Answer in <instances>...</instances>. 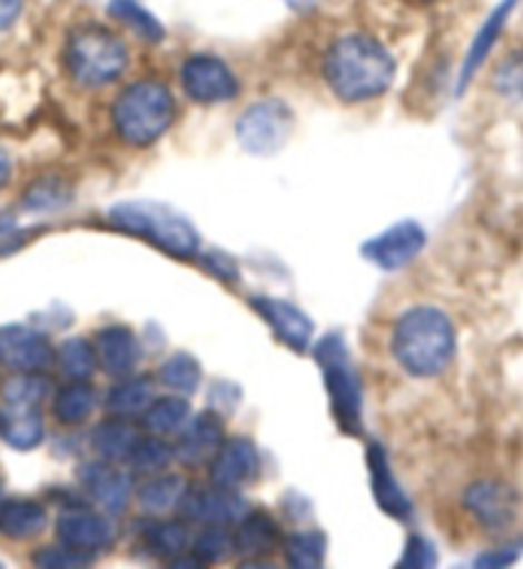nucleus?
<instances>
[{"label": "nucleus", "mask_w": 523, "mask_h": 569, "mask_svg": "<svg viewBox=\"0 0 523 569\" xmlns=\"http://www.w3.org/2000/svg\"><path fill=\"white\" fill-rule=\"evenodd\" d=\"M391 351L411 378H438L457 355V329L438 306H413L393 326Z\"/></svg>", "instance_id": "f257e3e1"}, {"label": "nucleus", "mask_w": 523, "mask_h": 569, "mask_svg": "<svg viewBox=\"0 0 523 569\" xmlns=\"http://www.w3.org/2000/svg\"><path fill=\"white\" fill-rule=\"evenodd\" d=\"M328 88L344 103H365L391 90L395 60L377 39L367 33H349L336 39L324 57Z\"/></svg>", "instance_id": "f03ea898"}, {"label": "nucleus", "mask_w": 523, "mask_h": 569, "mask_svg": "<svg viewBox=\"0 0 523 569\" xmlns=\"http://www.w3.org/2000/svg\"><path fill=\"white\" fill-rule=\"evenodd\" d=\"M114 229L139 237L175 259H193L200 252V233L188 216L157 200H121L108 208Z\"/></svg>", "instance_id": "7ed1b4c3"}, {"label": "nucleus", "mask_w": 523, "mask_h": 569, "mask_svg": "<svg viewBox=\"0 0 523 569\" xmlns=\"http://www.w3.org/2000/svg\"><path fill=\"white\" fill-rule=\"evenodd\" d=\"M114 129L129 147H151L175 121V98L165 82L139 80L114 103Z\"/></svg>", "instance_id": "20e7f679"}, {"label": "nucleus", "mask_w": 523, "mask_h": 569, "mask_svg": "<svg viewBox=\"0 0 523 569\" xmlns=\"http://www.w3.org/2000/svg\"><path fill=\"white\" fill-rule=\"evenodd\" d=\"M65 64L75 86L96 90L121 78L129 67V49L111 29L86 23L67 39Z\"/></svg>", "instance_id": "39448f33"}, {"label": "nucleus", "mask_w": 523, "mask_h": 569, "mask_svg": "<svg viewBox=\"0 0 523 569\" xmlns=\"http://www.w3.org/2000/svg\"><path fill=\"white\" fill-rule=\"evenodd\" d=\"M316 365L324 378L328 403L336 426L349 437L362 433V380L352 362L349 347L342 333H326L314 347Z\"/></svg>", "instance_id": "423d86ee"}, {"label": "nucleus", "mask_w": 523, "mask_h": 569, "mask_svg": "<svg viewBox=\"0 0 523 569\" xmlns=\"http://www.w3.org/2000/svg\"><path fill=\"white\" fill-rule=\"evenodd\" d=\"M293 133V113L283 100L267 98L249 106L236 121V139L244 152L269 157L288 144Z\"/></svg>", "instance_id": "0eeeda50"}, {"label": "nucleus", "mask_w": 523, "mask_h": 569, "mask_svg": "<svg viewBox=\"0 0 523 569\" xmlns=\"http://www.w3.org/2000/svg\"><path fill=\"white\" fill-rule=\"evenodd\" d=\"M177 516L188 523L224 526L231 529L249 513V503L239 490L218 488V485H188L177 503Z\"/></svg>", "instance_id": "6e6552de"}, {"label": "nucleus", "mask_w": 523, "mask_h": 569, "mask_svg": "<svg viewBox=\"0 0 523 569\" xmlns=\"http://www.w3.org/2000/svg\"><path fill=\"white\" fill-rule=\"evenodd\" d=\"M426 244L428 233L424 226L413 219H406L387 226L385 231L377 233V237L367 239L359 252L369 264H375L377 270L398 272L403 267H408L413 259H418Z\"/></svg>", "instance_id": "1a4fd4ad"}, {"label": "nucleus", "mask_w": 523, "mask_h": 569, "mask_svg": "<svg viewBox=\"0 0 523 569\" xmlns=\"http://www.w3.org/2000/svg\"><path fill=\"white\" fill-rule=\"evenodd\" d=\"M180 86L185 96L200 106L229 103L239 96V80L231 67L214 54H193L180 67Z\"/></svg>", "instance_id": "9d476101"}, {"label": "nucleus", "mask_w": 523, "mask_h": 569, "mask_svg": "<svg viewBox=\"0 0 523 569\" xmlns=\"http://www.w3.org/2000/svg\"><path fill=\"white\" fill-rule=\"evenodd\" d=\"M465 508L485 531L503 533L516 523L521 498L509 482L477 480L465 490Z\"/></svg>", "instance_id": "9b49d317"}, {"label": "nucleus", "mask_w": 523, "mask_h": 569, "mask_svg": "<svg viewBox=\"0 0 523 569\" xmlns=\"http://www.w3.org/2000/svg\"><path fill=\"white\" fill-rule=\"evenodd\" d=\"M57 351L47 333L27 323L0 326V365L13 372H47L55 365Z\"/></svg>", "instance_id": "f8f14e48"}, {"label": "nucleus", "mask_w": 523, "mask_h": 569, "mask_svg": "<svg viewBox=\"0 0 523 569\" xmlns=\"http://www.w3.org/2000/svg\"><path fill=\"white\" fill-rule=\"evenodd\" d=\"M208 475L210 482L229 490H241L257 482V477L262 475V455L257 443L249 437L226 439L214 462L208 465Z\"/></svg>", "instance_id": "ddd939ff"}, {"label": "nucleus", "mask_w": 523, "mask_h": 569, "mask_svg": "<svg viewBox=\"0 0 523 569\" xmlns=\"http://www.w3.org/2000/svg\"><path fill=\"white\" fill-rule=\"evenodd\" d=\"M249 303L259 313V318H265L275 337L280 339L285 347L293 349L295 355H303V351H308L310 345H314L316 326L303 308L293 306L290 300L269 296H257L251 298Z\"/></svg>", "instance_id": "4468645a"}, {"label": "nucleus", "mask_w": 523, "mask_h": 569, "mask_svg": "<svg viewBox=\"0 0 523 569\" xmlns=\"http://www.w3.org/2000/svg\"><path fill=\"white\" fill-rule=\"evenodd\" d=\"M226 441L224 421L216 411L190 416V421L180 429L175 443V459L188 470H200L214 462V457Z\"/></svg>", "instance_id": "2eb2a0df"}, {"label": "nucleus", "mask_w": 523, "mask_h": 569, "mask_svg": "<svg viewBox=\"0 0 523 569\" xmlns=\"http://www.w3.org/2000/svg\"><path fill=\"white\" fill-rule=\"evenodd\" d=\"M57 541L96 559L114 547V526L88 508H70L57 518Z\"/></svg>", "instance_id": "dca6fc26"}, {"label": "nucleus", "mask_w": 523, "mask_h": 569, "mask_svg": "<svg viewBox=\"0 0 523 569\" xmlns=\"http://www.w3.org/2000/svg\"><path fill=\"white\" fill-rule=\"evenodd\" d=\"M80 482L86 485L88 496L106 510L108 516H124L134 498L131 475L118 470L116 462L96 459L80 467Z\"/></svg>", "instance_id": "f3484780"}, {"label": "nucleus", "mask_w": 523, "mask_h": 569, "mask_svg": "<svg viewBox=\"0 0 523 569\" xmlns=\"http://www.w3.org/2000/svg\"><path fill=\"white\" fill-rule=\"evenodd\" d=\"M367 470L369 482H373V496L377 508L393 518V521H411L413 506L401 488L398 477H395L391 459H387V449L383 443L373 441L367 447Z\"/></svg>", "instance_id": "a211bd4d"}, {"label": "nucleus", "mask_w": 523, "mask_h": 569, "mask_svg": "<svg viewBox=\"0 0 523 569\" xmlns=\"http://www.w3.org/2000/svg\"><path fill=\"white\" fill-rule=\"evenodd\" d=\"M96 355H98V367L111 378H126V375H134L141 359V345L137 333L126 326H103V329L96 331Z\"/></svg>", "instance_id": "6ab92c4d"}, {"label": "nucleus", "mask_w": 523, "mask_h": 569, "mask_svg": "<svg viewBox=\"0 0 523 569\" xmlns=\"http://www.w3.org/2000/svg\"><path fill=\"white\" fill-rule=\"evenodd\" d=\"M516 6H519V0H501V3H497L491 11V16H487V19L483 21V27L477 29L475 39H472V44H470L467 54H465V62H462V70H460V80H457V93L460 96L465 93L470 82L475 80V74L480 72V67H483L487 57H491L493 47L497 44V39H501L503 29L509 27V21H511L513 11H516Z\"/></svg>", "instance_id": "aec40b11"}, {"label": "nucleus", "mask_w": 523, "mask_h": 569, "mask_svg": "<svg viewBox=\"0 0 523 569\" xmlns=\"http://www.w3.org/2000/svg\"><path fill=\"white\" fill-rule=\"evenodd\" d=\"M283 529L265 510H249L239 523L234 526L231 541L236 557H269L283 547Z\"/></svg>", "instance_id": "412c9836"}, {"label": "nucleus", "mask_w": 523, "mask_h": 569, "mask_svg": "<svg viewBox=\"0 0 523 569\" xmlns=\"http://www.w3.org/2000/svg\"><path fill=\"white\" fill-rule=\"evenodd\" d=\"M0 439L16 451H31L45 441V418L39 406H6L0 416Z\"/></svg>", "instance_id": "4be33fe9"}, {"label": "nucleus", "mask_w": 523, "mask_h": 569, "mask_svg": "<svg viewBox=\"0 0 523 569\" xmlns=\"http://www.w3.org/2000/svg\"><path fill=\"white\" fill-rule=\"evenodd\" d=\"M47 508L37 503V500H0V533H3L6 539L27 541L39 537V533L47 529Z\"/></svg>", "instance_id": "5701e85b"}, {"label": "nucleus", "mask_w": 523, "mask_h": 569, "mask_svg": "<svg viewBox=\"0 0 523 569\" xmlns=\"http://www.w3.org/2000/svg\"><path fill=\"white\" fill-rule=\"evenodd\" d=\"M137 439L139 431L134 429L129 418L111 416L92 429L90 449L96 451L98 459H106V462H126Z\"/></svg>", "instance_id": "b1692460"}, {"label": "nucleus", "mask_w": 523, "mask_h": 569, "mask_svg": "<svg viewBox=\"0 0 523 569\" xmlns=\"http://www.w3.org/2000/svg\"><path fill=\"white\" fill-rule=\"evenodd\" d=\"M151 400H155V380L147 375H131V378L126 375L108 390L106 411L111 416L134 418L145 413Z\"/></svg>", "instance_id": "393cba45"}, {"label": "nucleus", "mask_w": 523, "mask_h": 569, "mask_svg": "<svg viewBox=\"0 0 523 569\" xmlns=\"http://www.w3.org/2000/svg\"><path fill=\"white\" fill-rule=\"evenodd\" d=\"M98 406V390L88 380H70L55 392L52 411L59 423H86Z\"/></svg>", "instance_id": "a878e982"}, {"label": "nucleus", "mask_w": 523, "mask_h": 569, "mask_svg": "<svg viewBox=\"0 0 523 569\" xmlns=\"http://www.w3.org/2000/svg\"><path fill=\"white\" fill-rule=\"evenodd\" d=\"M185 488H188V482L180 475H151L139 485L137 500L149 516H165L180 503Z\"/></svg>", "instance_id": "bb28decb"}, {"label": "nucleus", "mask_w": 523, "mask_h": 569, "mask_svg": "<svg viewBox=\"0 0 523 569\" xmlns=\"http://www.w3.org/2000/svg\"><path fill=\"white\" fill-rule=\"evenodd\" d=\"M190 421V403L185 396H167V398H155L149 408L141 413V426L149 433H157V437H170V433H180L185 423Z\"/></svg>", "instance_id": "cd10ccee"}, {"label": "nucleus", "mask_w": 523, "mask_h": 569, "mask_svg": "<svg viewBox=\"0 0 523 569\" xmlns=\"http://www.w3.org/2000/svg\"><path fill=\"white\" fill-rule=\"evenodd\" d=\"M175 462V447L165 437H139L134 443L129 457H126V465L129 470L139 477H151L167 472V467Z\"/></svg>", "instance_id": "c85d7f7f"}, {"label": "nucleus", "mask_w": 523, "mask_h": 569, "mask_svg": "<svg viewBox=\"0 0 523 569\" xmlns=\"http://www.w3.org/2000/svg\"><path fill=\"white\" fill-rule=\"evenodd\" d=\"M157 380L165 385L167 390L177 392V396H196L204 380V367L190 351H175L172 357H167L157 370Z\"/></svg>", "instance_id": "c756f323"}, {"label": "nucleus", "mask_w": 523, "mask_h": 569, "mask_svg": "<svg viewBox=\"0 0 523 569\" xmlns=\"http://www.w3.org/2000/svg\"><path fill=\"white\" fill-rule=\"evenodd\" d=\"M141 539H145V547L151 555L167 559L180 557L190 547V531L185 521H162V518H155V521L141 526Z\"/></svg>", "instance_id": "7c9ffc66"}, {"label": "nucleus", "mask_w": 523, "mask_h": 569, "mask_svg": "<svg viewBox=\"0 0 523 569\" xmlns=\"http://www.w3.org/2000/svg\"><path fill=\"white\" fill-rule=\"evenodd\" d=\"M326 533L295 531L283 539L285 562L293 569H318L326 565Z\"/></svg>", "instance_id": "2f4dec72"}, {"label": "nucleus", "mask_w": 523, "mask_h": 569, "mask_svg": "<svg viewBox=\"0 0 523 569\" xmlns=\"http://www.w3.org/2000/svg\"><path fill=\"white\" fill-rule=\"evenodd\" d=\"M108 13H111L114 21L129 27L137 37L149 41V44H157V41L165 39L162 21L155 13H149L145 6L137 3V0H111L108 3Z\"/></svg>", "instance_id": "473e14b6"}, {"label": "nucleus", "mask_w": 523, "mask_h": 569, "mask_svg": "<svg viewBox=\"0 0 523 569\" xmlns=\"http://www.w3.org/2000/svg\"><path fill=\"white\" fill-rule=\"evenodd\" d=\"M57 362L67 380H90L98 367L96 345L82 337L67 339L62 341V347L57 349Z\"/></svg>", "instance_id": "72a5a7b5"}, {"label": "nucleus", "mask_w": 523, "mask_h": 569, "mask_svg": "<svg viewBox=\"0 0 523 569\" xmlns=\"http://www.w3.org/2000/svg\"><path fill=\"white\" fill-rule=\"evenodd\" d=\"M49 392H52V382H49L41 372H19L16 378L6 382L3 400L6 406H39L45 403Z\"/></svg>", "instance_id": "f704fd0d"}, {"label": "nucleus", "mask_w": 523, "mask_h": 569, "mask_svg": "<svg viewBox=\"0 0 523 569\" xmlns=\"http://www.w3.org/2000/svg\"><path fill=\"white\" fill-rule=\"evenodd\" d=\"M193 555H196L198 565L224 562L226 557L234 555V541L229 529H224V526H204V531L198 533L196 541H193Z\"/></svg>", "instance_id": "c9c22d12"}, {"label": "nucleus", "mask_w": 523, "mask_h": 569, "mask_svg": "<svg viewBox=\"0 0 523 569\" xmlns=\"http://www.w3.org/2000/svg\"><path fill=\"white\" fill-rule=\"evenodd\" d=\"M67 200H70V188H67L62 180L41 178L27 190L23 206H27L29 211H55V208H62Z\"/></svg>", "instance_id": "e433bc0d"}, {"label": "nucleus", "mask_w": 523, "mask_h": 569, "mask_svg": "<svg viewBox=\"0 0 523 569\" xmlns=\"http://www.w3.org/2000/svg\"><path fill=\"white\" fill-rule=\"evenodd\" d=\"M92 559L80 555L70 547H65L62 541L52 543V547H41L39 551H33V565L37 567H49V569H75V567H86Z\"/></svg>", "instance_id": "4c0bfd02"}, {"label": "nucleus", "mask_w": 523, "mask_h": 569, "mask_svg": "<svg viewBox=\"0 0 523 569\" xmlns=\"http://www.w3.org/2000/svg\"><path fill=\"white\" fill-rule=\"evenodd\" d=\"M495 90L511 100H523V52L511 54L497 67Z\"/></svg>", "instance_id": "58836bf2"}, {"label": "nucleus", "mask_w": 523, "mask_h": 569, "mask_svg": "<svg viewBox=\"0 0 523 569\" xmlns=\"http://www.w3.org/2000/svg\"><path fill=\"white\" fill-rule=\"evenodd\" d=\"M436 562H438V555H436V547L432 543V539L413 533V537L406 541V549H403L398 567L426 569V567H436Z\"/></svg>", "instance_id": "ea45409f"}, {"label": "nucleus", "mask_w": 523, "mask_h": 569, "mask_svg": "<svg viewBox=\"0 0 523 569\" xmlns=\"http://www.w3.org/2000/svg\"><path fill=\"white\" fill-rule=\"evenodd\" d=\"M521 549L523 547L493 549V551H487V555H480L472 565H475V567H509L521 557Z\"/></svg>", "instance_id": "a19ab883"}, {"label": "nucleus", "mask_w": 523, "mask_h": 569, "mask_svg": "<svg viewBox=\"0 0 523 569\" xmlns=\"http://www.w3.org/2000/svg\"><path fill=\"white\" fill-rule=\"evenodd\" d=\"M206 264H208L210 274H216V278H221V280H236V278H239V274H236L234 259H229L224 252L210 254Z\"/></svg>", "instance_id": "79ce46f5"}, {"label": "nucleus", "mask_w": 523, "mask_h": 569, "mask_svg": "<svg viewBox=\"0 0 523 569\" xmlns=\"http://www.w3.org/2000/svg\"><path fill=\"white\" fill-rule=\"evenodd\" d=\"M23 0H0V31L11 29L19 21Z\"/></svg>", "instance_id": "37998d69"}, {"label": "nucleus", "mask_w": 523, "mask_h": 569, "mask_svg": "<svg viewBox=\"0 0 523 569\" xmlns=\"http://www.w3.org/2000/svg\"><path fill=\"white\" fill-rule=\"evenodd\" d=\"M11 174H13V159L8 154V149L0 147V190L8 186Z\"/></svg>", "instance_id": "c03bdc74"}, {"label": "nucleus", "mask_w": 523, "mask_h": 569, "mask_svg": "<svg viewBox=\"0 0 523 569\" xmlns=\"http://www.w3.org/2000/svg\"><path fill=\"white\" fill-rule=\"evenodd\" d=\"M421 3H434V0H421Z\"/></svg>", "instance_id": "a18cd8bd"}, {"label": "nucleus", "mask_w": 523, "mask_h": 569, "mask_svg": "<svg viewBox=\"0 0 523 569\" xmlns=\"http://www.w3.org/2000/svg\"><path fill=\"white\" fill-rule=\"evenodd\" d=\"M0 416H3V413H0Z\"/></svg>", "instance_id": "49530a36"}]
</instances>
